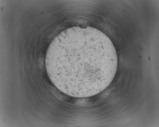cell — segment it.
<instances>
[{
  "label": "cell",
  "instance_id": "1",
  "mask_svg": "<svg viewBox=\"0 0 159 127\" xmlns=\"http://www.w3.org/2000/svg\"><path fill=\"white\" fill-rule=\"evenodd\" d=\"M45 66L50 79L71 96L87 97L105 90L116 74L117 56L109 38L98 29L74 26L62 32L48 49Z\"/></svg>",
  "mask_w": 159,
  "mask_h": 127
}]
</instances>
